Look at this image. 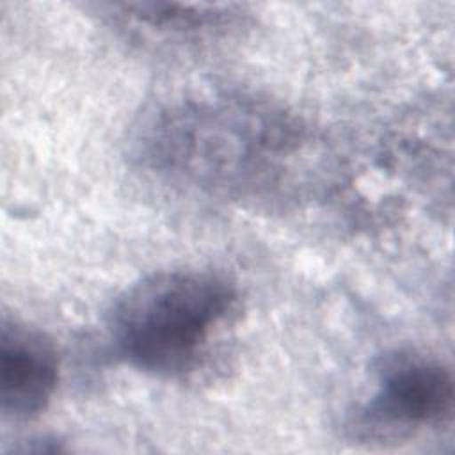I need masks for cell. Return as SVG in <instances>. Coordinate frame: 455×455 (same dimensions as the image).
Returning a JSON list of instances; mask_svg holds the SVG:
<instances>
[{
	"label": "cell",
	"mask_w": 455,
	"mask_h": 455,
	"mask_svg": "<svg viewBox=\"0 0 455 455\" xmlns=\"http://www.w3.org/2000/svg\"><path fill=\"white\" fill-rule=\"evenodd\" d=\"M311 137L283 108L240 94H187L142 116L140 164L204 194L254 201L281 192L306 165Z\"/></svg>",
	"instance_id": "obj_1"
},
{
	"label": "cell",
	"mask_w": 455,
	"mask_h": 455,
	"mask_svg": "<svg viewBox=\"0 0 455 455\" xmlns=\"http://www.w3.org/2000/svg\"><path fill=\"white\" fill-rule=\"evenodd\" d=\"M238 311L224 275L199 268L155 272L116 300L108 332L119 357L144 373L180 379L196 371Z\"/></svg>",
	"instance_id": "obj_2"
},
{
	"label": "cell",
	"mask_w": 455,
	"mask_h": 455,
	"mask_svg": "<svg viewBox=\"0 0 455 455\" xmlns=\"http://www.w3.org/2000/svg\"><path fill=\"white\" fill-rule=\"evenodd\" d=\"M453 377L435 357L396 354L384 361L363 403L357 427L368 437L393 441L441 427L453 412Z\"/></svg>",
	"instance_id": "obj_3"
},
{
	"label": "cell",
	"mask_w": 455,
	"mask_h": 455,
	"mask_svg": "<svg viewBox=\"0 0 455 455\" xmlns=\"http://www.w3.org/2000/svg\"><path fill=\"white\" fill-rule=\"evenodd\" d=\"M59 382V352L37 327L4 318L0 327V411L25 421L46 409Z\"/></svg>",
	"instance_id": "obj_4"
},
{
	"label": "cell",
	"mask_w": 455,
	"mask_h": 455,
	"mask_svg": "<svg viewBox=\"0 0 455 455\" xmlns=\"http://www.w3.org/2000/svg\"><path fill=\"white\" fill-rule=\"evenodd\" d=\"M101 14L128 36L153 43H204L228 36L243 21V9L233 4L114 2L100 5Z\"/></svg>",
	"instance_id": "obj_5"
}]
</instances>
